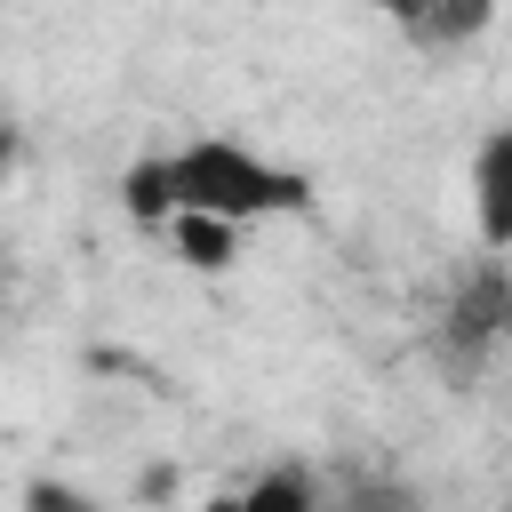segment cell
<instances>
[{
  "label": "cell",
  "instance_id": "4",
  "mask_svg": "<svg viewBox=\"0 0 512 512\" xmlns=\"http://www.w3.org/2000/svg\"><path fill=\"white\" fill-rule=\"evenodd\" d=\"M200 512H320V480H312L304 464H272V472H256V480L208 496Z\"/></svg>",
  "mask_w": 512,
  "mask_h": 512
},
{
  "label": "cell",
  "instance_id": "11",
  "mask_svg": "<svg viewBox=\"0 0 512 512\" xmlns=\"http://www.w3.org/2000/svg\"><path fill=\"white\" fill-rule=\"evenodd\" d=\"M0 288H8V280H0Z\"/></svg>",
  "mask_w": 512,
  "mask_h": 512
},
{
  "label": "cell",
  "instance_id": "2",
  "mask_svg": "<svg viewBox=\"0 0 512 512\" xmlns=\"http://www.w3.org/2000/svg\"><path fill=\"white\" fill-rule=\"evenodd\" d=\"M504 328H512V272H504V256H480L464 272V288L448 296V312H440V360L480 368L504 344Z\"/></svg>",
  "mask_w": 512,
  "mask_h": 512
},
{
  "label": "cell",
  "instance_id": "6",
  "mask_svg": "<svg viewBox=\"0 0 512 512\" xmlns=\"http://www.w3.org/2000/svg\"><path fill=\"white\" fill-rule=\"evenodd\" d=\"M120 208H128V224H160V232H168V216H176L168 152H152V160H128V168H120Z\"/></svg>",
  "mask_w": 512,
  "mask_h": 512
},
{
  "label": "cell",
  "instance_id": "10",
  "mask_svg": "<svg viewBox=\"0 0 512 512\" xmlns=\"http://www.w3.org/2000/svg\"><path fill=\"white\" fill-rule=\"evenodd\" d=\"M368 8H376V16H392V24H400V32H408V24H416V16H424V8H432V0H368Z\"/></svg>",
  "mask_w": 512,
  "mask_h": 512
},
{
  "label": "cell",
  "instance_id": "3",
  "mask_svg": "<svg viewBox=\"0 0 512 512\" xmlns=\"http://www.w3.org/2000/svg\"><path fill=\"white\" fill-rule=\"evenodd\" d=\"M472 232L488 256H512V120L488 128L472 152Z\"/></svg>",
  "mask_w": 512,
  "mask_h": 512
},
{
  "label": "cell",
  "instance_id": "9",
  "mask_svg": "<svg viewBox=\"0 0 512 512\" xmlns=\"http://www.w3.org/2000/svg\"><path fill=\"white\" fill-rule=\"evenodd\" d=\"M16 168H24V128H16V120H0V192L16 184Z\"/></svg>",
  "mask_w": 512,
  "mask_h": 512
},
{
  "label": "cell",
  "instance_id": "8",
  "mask_svg": "<svg viewBox=\"0 0 512 512\" xmlns=\"http://www.w3.org/2000/svg\"><path fill=\"white\" fill-rule=\"evenodd\" d=\"M344 512H424V496L400 480V472H360L344 488Z\"/></svg>",
  "mask_w": 512,
  "mask_h": 512
},
{
  "label": "cell",
  "instance_id": "5",
  "mask_svg": "<svg viewBox=\"0 0 512 512\" xmlns=\"http://www.w3.org/2000/svg\"><path fill=\"white\" fill-rule=\"evenodd\" d=\"M488 24H496V0H432V8L408 24V40L432 48V56H456V48H472Z\"/></svg>",
  "mask_w": 512,
  "mask_h": 512
},
{
  "label": "cell",
  "instance_id": "7",
  "mask_svg": "<svg viewBox=\"0 0 512 512\" xmlns=\"http://www.w3.org/2000/svg\"><path fill=\"white\" fill-rule=\"evenodd\" d=\"M168 248H176L192 272H232L240 224H216V216H168Z\"/></svg>",
  "mask_w": 512,
  "mask_h": 512
},
{
  "label": "cell",
  "instance_id": "1",
  "mask_svg": "<svg viewBox=\"0 0 512 512\" xmlns=\"http://www.w3.org/2000/svg\"><path fill=\"white\" fill-rule=\"evenodd\" d=\"M168 192L176 216H216V224H264V216H304L312 176L240 144V136H192L168 152Z\"/></svg>",
  "mask_w": 512,
  "mask_h": 512
}]
</instances>
